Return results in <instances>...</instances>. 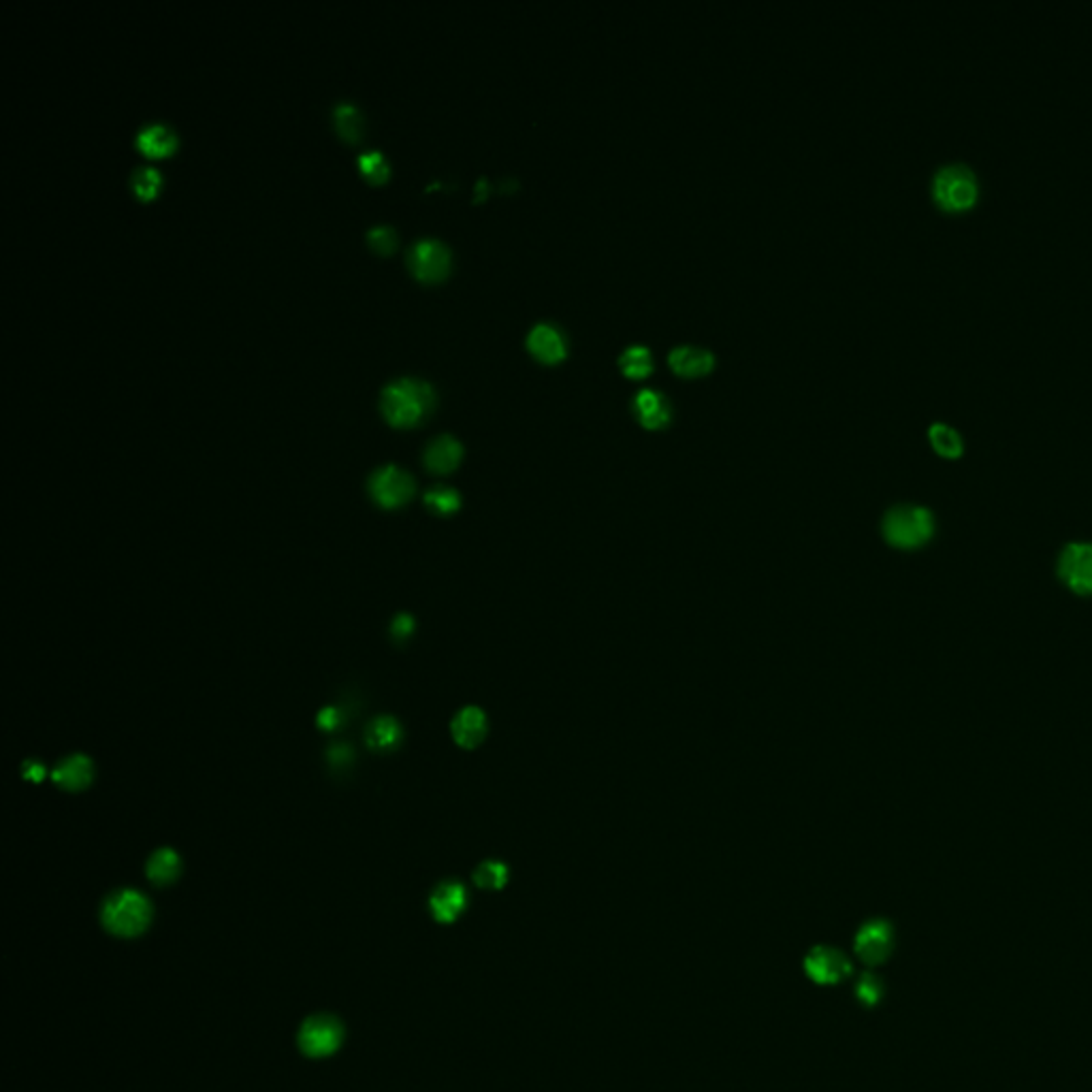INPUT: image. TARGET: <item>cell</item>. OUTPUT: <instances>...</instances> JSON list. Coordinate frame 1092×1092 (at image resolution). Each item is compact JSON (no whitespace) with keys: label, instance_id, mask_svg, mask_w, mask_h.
I'll return each mask as SVG.
<instances>
[{"label":"cell","instance_id":"4316f807","mask_svg":"<svg viewBox=\"0 0 1092 1092\" xmlns=\"http://www.w3.org/2000/svg\"><path fill=\"white\" fill-rule=\"evenodd\" d=\"M356 165L363 171V176L371 182H382L389 176L387 160H384V156L378 150H367L363 154H358Z\"/></svg>","mask_w":1092,"mask_h":1092},{"label":"cell","instance_id":"603a6c76","mask_svg":"<svg viewBox=\"0 0 1092 1092\" xmlns=\"http://www.w3.org/2000/svg\"><path fill=\"white\" fill-rule=\"evenodd\" d=\"M619 365H622V369L631 378L649 376L653 369L651 351L642 344L628 346V349L622 353V356H619Z\"/></svg>","mask_w":1092,"mask_h":1092},{"label":"cell","instance_id":"277c9868","mask_svg":"<svg viewBox=\"0 0 1092 1092\" xmlns=\"http://www.w3.org/2000/svg\"><path fill=\"white\" fill-rule=\"evenodd\" d=\"M935 201L950 212H962L975 205L979 182L975 171L966 163H948L935 171L933 178Z\"/></svg>","mask_w":1092,"mask_h":1092},{"label":"cell","instance_id":"30bf717a","mask_svg":"<svg viewBox=\"0 0 1092 1092\" xmlns=\"http://www.w3.org/2000/svg\"><path fill=\"white\" fill-rule=\"evenodd\" d=\"M804 971L817 984H837L849 973V962L835 948H815L804 960Z\"/></svg>","mask_w":1092,"mask_h":1092},{"label":"cell","instance_id":"f546056e","mask_svg":"<svg viewBox=\"0 0 1092 1092\" xmlns=\"http://www.w3.org/2000/svg\"><path fill=\"white\" fill-rule=\"evenodd\" d=\"M881 990H884V986H881L879 977H875L873 973H866L858 984V999L866 1005H875L881 999Z\"/></svg>","mask_w":1092,"mask_h":1092},{"label":"cell","instance_id":"44dd1931","mask_svg":"<svg viewBox=\"0 0 1092 1092\" xmlns=\"http://www.w3.org/2000/svg\"><path fill=\"white\" fill-rule=\"evenodd\" d=\"M928 438L933 442L935 451L943 457H960L962 449H964V442L958 429H954L952 425L943 423V420H937V423L930 425L928 429Z\"/></svg>","mask_w":1092,"mask_h":1092},{"label":"cell","instance_id":"d6986e66","mask_svg":"<svg viewBox=\"0 0 1092 1092\" xmlns=\"http://www.w3.org/2000/svg\"><path fill=\"white\" fill-rule=\"evenodd\" d=\"M145 873L154 886L160 888L169 886L182 875V858L178 855V851L171 847L158 849L150 855V860H147Z\"/></svg>","mask_w":1092,"mask_h":1092},{"label":"cell","instance_id":"1f68e13d","mask_svg":"<svg viewBox=\"0 0 1092 1092\" xmlns=\"http://www.w3.org/2000/svg\"><path fill=\"white\" fill-rule=\"evenodd\" d=\"M414 628H416L414 617L402 613V615H397V617L393 619V622H391V636H393L397 642H404V640H408L410 636L414 634Z\"/></svg>","mask_w":1092,"mask_h":1092},{"label":"cell","instance_id":"2e32d148","mask_svg":"<svg viewBox=\"0 0 1092 1092\" xmlns=\"http://www.w3.org/2000/svg\"><path fill=\"white\" fill-rule=\"evenodd\" d=\"M462 455H464V446L457 438L453 436H438L433 438L427 449H425V465L431 471H438V474H446V471H451L459 465L462 462Z\"/></svg>","mask_w":1092,"mask_h":1092},{"label":"cell","instance_id":"ba28073f","mask_svg":"<svg viewBox=\"0 0 1092 1092\" xmlns=\"http://www.w3.org/2000/svg\"><path fill=\"white\" fill-rule=\"evenodd\" d=\"M408 265L420 280H440L449 273L451 252L433 238L418 240L408 247Z\"/></svg>","mask_w":1092,"mask_h":1092},{"label":"cell","instance_id":"52a82bcc","mask_svg":"<svg viewBox=\"0 0 1092 1092\" xmlns=\"http://www.w3.org/2000/svg\"><path fill=\"white\" fill-rule=\"evenodd\" d=\"M369 493L382 508H400L412 498L414 480L402 467L384 465L369 476Z\"/></svg>","mask_w":1092,"mask_h":1092},{"label":"cell","instance_id":"3957f363","mask_svg":"<svg viewBox=\"0 0 1092 1092\" xmlns=\"http://www.w3.org/2000/svg\"><path fill=\"white\" fill-rule=\"evenodd\" d=\"M935 536V517L924 506L899 504L884 517V538L895 549L913 551Z\"/></svg>","mask_w":1092,"mask_h":1092},{"label":"cell","instance_id":"5b68a950","mask_svg":"<svg viewBox=\"0 0 1092 1092\" xmlns=\"http://www.w3.org/2000/svg\"><path fill=\"white\" fill-rule=\"evenodd\" d=\"M344 1041V1024L340 1017L331 1013H316L309 1015L301 1024L300 1035H297V1044L300 1050L309 1059H325L342 1046Z\"/></svg>","mask_w":1092,"mask_h":1092},{"label":"cell","instance_id":"8fae6325","mask_svg":"<svg viewBox=\"0 0 1092 1092\" xmlns=\"http://www.w3.org/2000/svg\"><path fill=\"white\" fill-rule=\"evenodd\" d=\"M465 904H467V892L464 884H459V881H442L429 897L431 915L436 917V922L440 924H453L457 917L464 913Z\"/></svg>","mask_w":1092,"mask_h":1092},{"label":"cell","instance_id":"f1b7e54d","mask_svg":"<svg viewBox=\"0 0 1092 1092\" xmlns=\"http://www.w3.org/2000/svg\"><path fill=\"white\" fill-rule=\"evenodd\" d=\"M344 722H346V711L342 709V706H325V709H320V713L316 717L318 728L325 730V732L338 730Z\"/></svg>","mask_w":1092,"mask_h":1092},{"label":"cell","instance_id":"ffe728a7","mask_svg":"<svg viewBox=\"0 0 1092 1092\" xmlns=\"http://www.w3.org/2000/svg\"><path fill=\"white\" fill-rule=\"evenodd\" d=\"M135 143L139 147L141 152L150 154V156H160V154H167L169 150H173V145H176V135L169 127L160 122H152V124H145L135 135Z\"/></svg>","mask_w":1092,"mask_h":1092},{"label":"cell","instance_id":"83f0119b","mask_svg":"<svg viewBox=\"0 0 1092 1092\" xmlns=\"http://www.w3.org/2000/svg\"><path fill=\"white\" fill-rule=\"evenodd\" d=\"M367 242L376 252L387 254L395 247V231L387 225H376L367 231Z\"/></svg>","mask_w":1092,"mask_h":1092},{"label":"cell","instance_id":"7402d4cb","mask_svg":"<svg viewBox=\"0 0 1092 1092\" xmlns=\"http://www.w3.org/2000/svg\"><path fill=\"white\" fill-rule=\"evenodd\" d=\"M333 122H335V129L344 136V139L349 141H356L358 136L363 135V118H361V111H358L353 103L349 101H342L335 105L333 109Z\"/></svg>","mask_w":1092,"mask_h":1092},{"label":"cell","instance_id":"8992f818","mask_svg":"<svg viewBox=\"0 0 1092 1092\" xmlns=\"http://www.w3.org/2000/svg\"><path fill=\"white\" fill-rule=\"evenodd\" d=\"M1059 578L1075 595H1092V544L1071 542L1059 555Z\"/></svg>","mask_w":1092,"mask_h":1092},{"label":"cell","instance_id":"d4e9b609","mask_svg":"<svg viewBox=\"0 0 1092 1092\" xmlns=\"http://www.w3.org/2000/svg\"><path fill=\"white\" fill-rule=\"evenodd\" d=\"M508 881V866L498 860L482 862L474 871V884L482 890H502Z\"/></svg>","mask_w":1092,"mask_h":1092},{"label":"cell","instance_id":"7a4b0ae2","mask_svg":"<svg viewBox=\"0 0 1092 1092\" xmlns=\"http://www.w3.org/2000/svg\"><path fill=\"white\" fill-rule=\"evenodd\" d=\"M152 902L145 895L124 888L109 895L101 909V922L111 935L131 939L141 935L152 922Z\"/></svg>","mask_w":1092,"mask_h":1092},{"label":"cell","instance_id":"d6a6232c","mask_svg":"<svg viewBox=\"0 0 1092 1092\" xmlns=\"http://www.w3.org/2000/svg\"><path fill=\"white\" fill-rule=\"evenodd\" d=\"M22 777L27 781H34V784H39V781H43L47 777V768L41 762L28 760V762H24V766H22Z\"/></svg>","mask_w":1092,"mask_h":1092},{"label":"cell","instance_id":"5bb4252c","mask_svg":"<svg viewBox=\"0 0 1092 1092\" xmlns=\"http://www.w3.org/2000/svg\"><path fill=\"white\" fill-rule=\"evenodd\" d=\"M527 349L538 358H542V361H549V363L562 361L568 353L564 333L555 325H549V322H538V325H533V329L527 335Z\"/></svg>","mask_w":1092,"mask_h":1092},{"label":"cell","instance_id":"6da1fadb","mask_svg":"<svg viewBox=\"0 0 1092 1092\" xmlns=\"http://www.w3.org/2000/svg\"><path fill=\"white\" fill-rule=\"evenodd\" d=\"M436 402L431 384L418 378H400L389 382L380 395L384 418L397 427L414 425L423 418Z\"/></svg>","mask_w":1092,"mask_h":1092},{"label":"cell","instance_id":"484cf974","mask_svg":"<svg viewBox=\"0 0 1092 1092\" xmlns=\"http://www.w3.org/2000/svg\"><path fill=\"white\" fill-rule=\"evenodd\" d=\"M160 184V176L154 167H147V165H139L135 167L131 173V186L133 191L139 194L141 198H150Z\"/></svg>","mask_w":1092,"mask_h":1092},{"label":"cell","instance_id":"7c38bea8","mask_svg":"<svg viewBox=\"0 0 1092 1092\" xmlns=\"http://www.w3.org/2000/svg\"><path fill=\"white\" fill-rule=\"evenodd\" d=\"M453 738L464 749H474L487 737V715L478 706H465L451 724Z\"/></svg>","mask_w":1092,"mask_h":1092},{"label":"cell","instance_id":"9a60e30c","mask_svg":"<svg viewBox=\"0 0 1092 1092\" xmlns=\"http://www.w3.org/2000/svg\"><path fill=\"white\" fill-rule=\"evenodd\" d=\"M631 408H634L640 423L649 429H660L670 420V404L666 397L655 389L636 391Z\"/></svg>","mask_w":1092,"mask_h":1092},{"label":"cell","instance_id":"4fadbf2b","mask_svg":"<svg viewBox=\"0 0 1092 1092\" xmlns=\"http://www.w3.org/2000/svg\"><path fill=\"white\" fill-rule=\"evenodd\" d=\"M52 779L54 784L62 790L67 792H80L85 790L94 779V766L92 760L88 755H69V758L62 760L54 771H52Z\"/></svg>","mask_w":1092,"mask_h":1092},{"label":"cell","instance_id":"ac0fdd59","mask_svg":"<svg viewBox=\"0 0 1092 1092\" xmlns=\"http://www.w3.org/2000/svg\"><path fill=\"white\" fill-rule=\"evenodd\" d=\"M668 361L681 376H702L715 365V355L698 346H679L668 355Z\"/></svg>","mask_w":1092,"mask_h":1092},{"label":"cell","instance_id":"cb8c5ba5","mask_svg":"<svg viewBox=\"0 0 1092 1092\" xmlns=\"http://www.w3.org/2000/svg\"><path fill=\"white\" fill-rule=\"evenodd\" d=\"M425 506L429 508L433 515L449 517V515L457 513L459 508H462V495H459L451 487L438 485V487H433L425 493Z\"/></svg>","mask_w":1092,"mask_h":1092},{"label":"cell","instance_id":"e0dca14e","mask_svg":"<svg viewBox=\"0 0 1092 1092\" xmlns=\"http://www.w3.org/2000/svg\"><path fill=\"white\" fill-rule=\"evenodd\" d=\"M404 740V728L395 717L382 715L376 717L365 730V742L371 751L391 753L400 747Z\"/></svg>","mask_w":1092,"mask_h":1092},{"label":"cell","instance_id":"4dcf8cb0","mask_svg":"<svg viewBox=\"0 0 1092 1092\" xmlns=\"http://www.w3.org/2000/svg\"><path fill=\"white\" fill-rule=\"evenodd\" d=\"M327 760H329L331 768H335V771H346V768L353 764L355 753H353L349 744L338 742V744H331V747H329Z\"/></svg>","mask_w":1092,"mask_h":1092},{"label":"cell","instance_id":"9c48e42d","mask_svg":"<svg viewBox=\"0 0 1092 1092\" xmlns=\"http://www.w3.org/2000/svg\"><path fill=\"white\" fill-rule=\"evenodd\" d=\"M892 948H895V933H892V926L884 920L864 924L858 937H855V954L866 964H881L888 960Z\"/></svg>","mask_w":1092,"mask_h":1092}]
</instances>
